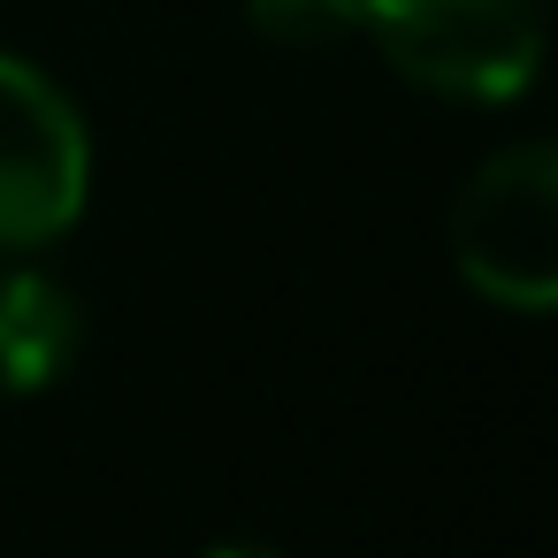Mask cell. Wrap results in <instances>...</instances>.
Masks as SVG:
<instances>
[{"instance_id": "6da1fadb", "label": "cell", "mask_w": 558, "mask_h": 558, "mask_svg": "<svg viewBox=\"0 0 558 558\" xmlns=\"http://www.w3.org/2000/svg\"><path fill=\"white\" fill-rule=\"evenodd\" d=\"M360 32L413 93L459 108H505L543 70L535 0H360Z\"/></svg>"}, {"instance_id": "7a4b0ae2", "label": "cell", "mask_w": 558, "mask_h": 558, "mask_svg": "<svg viewBox=\"0 0 558 558\" xmlns=\"http://www.w3.org/2000/svg\"><path fill=\"white\" fill-rule=\"evenodd\" d=\"M451 268L474 299L505 314H550L558 299V154L520 138L489 154L451 199Z\"/></svg>"}, {"instance_id": "3957f363", "label": "cell", "mask_w": 558, "mask_h": 558, "mask_svg": "<svg viewBox=\"0 0 558 558\" xmlns=\"http://www.w3.org/2000/svg\"><path fill=\"white\" fill-rule=\"evenodd\" d=\"M93 199V131L77 100L32 70L24 54H0V253L54 245Z\"/></svg>"}, {"instance_id": "277c9868", "label": "cell", "mask_w": 558, "mask_h": 558, "mask_svg": "<svg viewBox=\"0 0 558 558\" xmlns=\"http://www.w3.org/2000/svg\"><path fill=\"white\" fill-rule=\"evenodd\" d=\"M85 314L77 291L54 283L47 268H0V390L39 398L77 367Z\"/></svg>"}, {"instance_id": "5b68a950", "label": "cell", "mask_w": 558, "mask_h": 558, "mask_svg": "<svg viewBox=\"0 0 558 558\" xmlns=\"http://www.w3.org/2000/svg\"><path fill=\"white\" fill-rule=\"evenodd\" d=\"M245 16L260 39L314 54V47H337L360 32V0H245Z\"/></svg>"}]
</instances>
